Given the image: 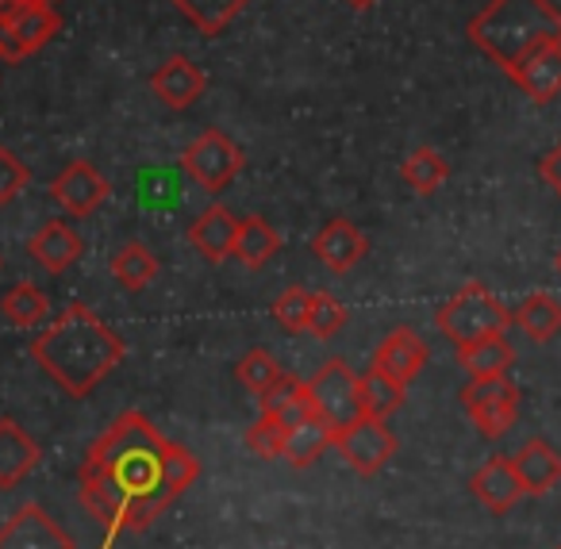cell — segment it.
Segmentation results:
<instances>
[{
    "instance_id": "6da1fadb",
    "label": "cell",
    "mask_w": 561,
    "mask_h": 549,
    "mask_svg": "<svg viewBox=\"0 0 561 549\" xmlns=\"http://www.w3.org/2000/svg\"><path fill=\"white\" fill-rule=\"evenodd\" d=\"M201 477V461L181 442L165 438L142 411L119 415L89 446L78 469L81 503L108 530H147Z\"/></svg>"
},
{
    "instance_id": "7a4b0ae2",
    "label": "cell",
    "mask_w": 561,
    "mask_h": 549,
    "mask_svg": "<svg viewBox=\"0 0 561 549\" xmlns=\"http://www.w3.org/2000/svg\"><path fill=\"white\" fill-rule=\"evenodd\" d=\"M124 339L85 304H70L32 339V357L73 400H85L124 362Z\"/></svg>"
},
{
    "instance_id": "3957f363",
    "label": "cell",
    "mask_w": 561,
    "mask_h": 549,
    "mask_svg": "<svg viewBox=\"0 0 561 549\" xmlns=\"http://www.w3.org/2000/svg\"><path fill=\"white\" fill-rule=\"evenodd\" d=\"M469 43L512 73L542 43H561V12L550 0H489L469 20Z\"/></svg>"
},
{
    "instance_id": "277c9868",
    "label": "cell",
    "mask_w": 561,
    "mask_h": 549,
    "mask_svg": "<svg viewBox=\"0 0 561 549\" xmlns=\"http://www.w3.org/2000/svg\"><path fill=\"white\" fill-rule=\"evenodd\" d=\"M435 323L454 346H466V342L489 339V334H504L512 327V311L481 281H469L435 311Z\"/></svg>"
},
{
    "instance_id": "5b68a950",
    "label": "cell",
    "mask_w": 561,
    "mask_h": 549,
    "mask_svg": "<svg viewBox=\"0 0 561 549\" xmlns=\"http://www.w3.org/2000/svg\"><path fill=\"white\" fill-rule=\"evenodd\" d=\"M185 173L204 188L208 196H219L247 165V155L227 139L224 131H201L185 150H181Z\"/></svg>"
},
{
    "instance_id": "8992f818",
    "label": "cell",
    "mask_w": 561,
    "mask_h": 549,
    "mask_svg": "<svg viewBox=\"0 0 561 549\" xmlns=\"http://www.w3.org/2000/svg\"><path fill=\"white\" fill-rule=\"evenodd\" d=\"M335 449L358 477H377L397 454V434L389 431V419L358 415L335 431Z\"/></svg>"
},
{
    "instance_id": "52a82bcc",
    "label": "cell",
    "mask_w": 561,
    "mask_h": 549,
    "mask_svg": "<svg viewBox=\"0 0 561 549\" xmlns=\"http://www.w3.org/2000/svg\"><path fill=\"white\" fill-rule=\"evenodd\" d=\"M461 408L473 419L481 438H504L515 426V419H519V388L507 377L469 380L461 388Z\"/></svg>"
},
{
    "instance_id": "ba28073f",
    "label": "cell",
    "mask_w": 561,
    "mask_h": 549,
    "mask_svg": "<svg viewBox=\"0 0 561 549\" xmlns=\"http://www.w3.org/2000/svg\"><path fill=\"white\" fill-rule=\"evenodd\" d=\"M308 385V403H312L316 415H323L328 423H335V431L343 423L362 415V403H358V373L335 357V362H323L312 377L305 380Z\"/></svg>"
},
{
    "instance_id": "9c48e42d",
    "label": "cell",
    "mask_w": 561,
    "mask_h": 549,
    "mask_svg": "<svg viewBox=\"0 0 561 549\" xmlns=\"http://www.w3.org/2000/svg\"><path fill=\"white\" fill-rule=\"evenodd\" d=\"M112 185L93 162H70L55 181H50V201L70 216H93L104 201H108Z\"/></svg>"
},
{
    "instance_id": "30bf717a",
    "label": "cell",
    "mask_w": 561,
    "mask_h": 549,
    "mask_svg": "<svg viewBox=\"0 0 561 549\" xmlns=\"http://www.w3.org/2000/svg\"><path fill=\"white\" fill-rule=\"evenodd\" d=\"M0 549H78L70 530L55 523L39 503L20 507L9 523L0 526Z\"/></svg>"
},
{
    "instance_id": "8fae6325",
    "label": "cell",
    "mask_w": 561,
    "mask_h": 549,
    "mask_svg": "<svg viewBox=\"0 0 561 549\" xmlns=\"http://www.w3.org/2000/svg\"><path fill=\"white\" fill-rule=\"evenodd\" d=\"M469 492H473L477 500H481L484 507L492 511V515H507V511H512L515 503L527 495V488H523V480H519V472H515L512 457L492 454L489 461H484L481 469L469 477Z\"/></svg>"
},
{
    "instance_id": "7c38bea8",
    "label": "cell",
    "mask_w": 561,
    "mask_h": 549,
    "mask_svg": "<svg viewBox=\"0 0 561 549\" xmlns=\"http://www.w3.org/2000/svg\"><path fill=\"white\" fill-rule=\"evenodd\" d=\"M204 89H208V81H204L201 66L188 62L185 55L165 58V62L150 73V93H154L158 101H162L165 108H173V112L193 108V104L204 96Z\"/></svg>"
},
{
    "instance_id": "4fadbf2b",
    "label": "cell",
    "mask_w": 561,
    "mask_h": 549,
    "mask_svg": "<svg viewBox=\"0 0 561 549\" xmlns=\"http://www.w3.org/2000/svg\"><path fill=\"white\" fill-rule=\"evenodd\" d=\"M239 224H242V219L234 216L231 208H224V204H211V208H204L201 216L193 219V227H188V242H193L196 254H201L204 262L219 265V262H227V258H234Z\"/></svg>"
},
{
    "instance_id": "5bb4252c",
    "label": "cell",
    "mask_w": 561,
    "mask_h": 549,
    "mask_svg": "<svg viewBox=\"0 0 561 549\" xmlns=\"http://www.w3.org/2000/svg\"><path fill=\"white\" fill-rule=\"evenodd\" d=\"M507 78L523 89L535 104H550L561 96V43H542L530 50Z\"/></svg>"
},
{
    "instance_id": "9a60e30c",
    "label": "cell",
    "mask_w": 561,
    "mask_h": 549,
    "mask_svg": "<svg viewBox=\"0 0 561 549\" xmlns=\"http://www.w3.org/2000/svg\"><path fill=\"white\" fill-rule=\"evenodd\" d=\"M423 365H427V342H423L412 327H397V331H389L374 354V369L389 373V377L404 388L420 377Z\"/></svg>"
},
{
    "instance_id": "2e32d148",
    "label": "cell",
    "mask_w": 561,
    "mask_h": 549,
    "mask_svg": "<svg viewBox=\"0 0 561 549\" xmlns=\"http://www.w3.org/2000/svg\"><path fill=\"white\" fill-rule=\"evenodd\" d=\"M369 239L351 224V219H328L320 235L312 239V254L328 265L331 273H351L366 258Z\"/></svg>"
},
{
    "instance_id": "e0dca14e",
    "label": "cell",
    "mask_w": 561,
    "mask_h": 549,
    "mask_svg": "<svg viewBox=\"0 0 561 549\" xmlns=\"http://www.w3.org/2000/svg\"><path fill=\"white\" fill-rule=\"evenodd\" d=\"M43 461V449L16 419H0V488L9 492V488L24 484L27 477L35 472V465Z\"/></svg>"
},
{
    "instance_id": "ac0fdd59",
    "label": "cell",
    "mask_w": 561,
    "mask_h": 549,
    "mask_svg": "<svg viewBox=\"0 0 561 549\" xmlns=\"http://www.w3.org/2000/svg\"><path fill=\"white\" fill-rule=\"evenodd\" d=\"M81 250H85V242H81V235L66 219H47L32 235V242H27V254L47 273H66L81 258Z\"/></svg>"
},
{
    "instance_id": "d6986e66",
    "label": "cell",
    "mask_w": 561,
    "mask_h": 549,
    "mask_svg": "<svg viewBox=\"0 0 561 549\" xmlns=\"http://www.w3.org/2000/svg\"><path fill=\"white\" fill-rule=\"evenodd\" d=\"M515 472H519L527 495H546L561 480V454L546 438H527L519 454L512 457Z\"/></svg>"
},
{
    "instance_id": "ffe728a7",
    "label": "cell",
    "mask_w": 561,
    "mask_h": 549,
    "mask_svg": "<svg viewBox=\"0 0 561 549\" xmlns=\"http://www.w3.org/2000/svg\"><path fill=\"white\" fill-rule=\"evenodd\" d=\"M335 446V423H328L323 415H305L300 423L289 426V434H285V461L293 465V469H308V465L320 461L328 449Z\"/></svg>"
},
{
    "instance_id": "44dd1931",
    "label": "cell",
    "mask_w": 561,
    "mask_h": 549,
    "mask_svg": "<svg viewBox=\"0 0 561 549\" xmlns=\"http://www.w3.org/2000/svg\"><path fill=\"white\" fill-rule=\"evenodd\" d=\"M12 24V32H16V43L24 47V55H35V50H43L50 39L58 35V27H62V16L55 12V4L50 0H32V4H20L12 16H4Z\"/></svg>"
},
{
    "instance_id": "7402d4cb",
    "label": "cell",
    "mask_w": 561,
    "mask_h": 549,
    "mask_svg": "<svg viewBox=\"0 0 561 549\" xmlns=\"http://www.w3.org/2000/svg\"><path fill=\"white\" fill-rule=\"evenodd\" d=\"M515 362V350L504 334H489V339H477L458 346V365L469 373V380H489V377H507Z\"/></svg>"
},
{
    "instance_id": "603a6c76",
    "label": "cell",
    "mask_w": 561,
    "mask_h": 549,
    "mask_svg": "<svg viewBox=\"0 0 561 549\" xmlns=\"http://www.w3.org/2000/svg\"><path fill=\"white\" fill-rule=\"evenodd\" d=\"M512 323L519 327L527 339L535 342H550L561 334V300L550 293H535L512 311Z\"/></svg>"
},
{
    "instance_id": "cb8c5ba5",
    "label": "cell",
    "mask_w": 561,
    "mask_h": 549,
    "mask_svg": "<svg viewBox=\"0 0 561 549\" xmlns=\"http://www.w3.org/2000/svg\"><path fill=\"white\" fill-rule=\"evenodd\" d=\"M257 403H262V411H270V415L285 419V426H293V423H300L305 415H312V403H308V385L300 377H293V373H280V377L273 380L262 396H257Z\"/></svg>"
},
{
    "instance_id": "d4e9b609",
    "label": "cell",
    "mask_w": 561,
    "mask_h": 549,
    "mask_svg": "<svg viewBox=\"0 0 561 549\" xmlns=\"http://www.w3.org/2000/svg\"><path fill=\"white\" fill-rule=\"evenodd\" d=\"M358 403H362V415L389 419L404 408V385H397L389 373H381V369L369 365V369L358 377Z\"/></svg>"
},
{
    "instance_id": "484cf974",
    "label": "cell",
    "mask_w": 561,
    "mask_h": 549,
    "mask_svg": "<svg viewBox=\"0 0 561 549\" xmlns=\"http://www.w3.org/2000/svg\"><path fill=\"white\" fill-rule=\"evenodd\" d=\"M112 277H116L119 288H127V293H142V288L154 285L158 277V258L150 254L142 242H124V247L112 254L108 262Z\"/></svg>"
},
{
    "instance_id": "4316f807",
    "label": "cell",
    "mask_w": 561,
    "mask_h": 549,
    "mask_svg": "<svg viewBox=\"0 0 561 549\" xmlns=\"http://www.w3.org/2000/svg\"><path fill=\"white\" fill-rule=\"evenodd\" d=\"M0 311H4V319H9L12 327H20V331H32V327L47 323L50 300H47V293H43L39 285H32V281H20V285H12L9 293H4Z\"/></svg>"
},
{
    "instance_id": "83f0119b",
    "label": "cell",
    "mask_w": 561,
    "mask_h": 549,
    "mask_svg": "<svg viewBox=\"0 0 561 549\" xmlns=\"http://www.w3.org/2000/svg\"><path fill=\"white\" fill-rule=\"evenodd\" d=\"M170 4L196 27V32L211 39V35L231 27V20L247 9L250 0H170Z\"/></svg>"
},
{
    "instance_id": "f1b7e54d",
    "label": "cell",
    "mask_w": 561,
    "mask_h": 549,
    "mask_svg": "<svg viewBox=\"0 0 561 549\" xmlns=\"http://www.w3.org/2000/svg\"><path fill=\"white\" fill-rule=\"evenodd\" d=\"M400 178H404V185L412 188L415 196H435L438 188L446 185V178H450V165H446V158L438 155V150L420 147L404 158Z\"/></svg>"
},
{
    "instance_id": "f546056e",
    "label": "cell",
    "mask_w": 561,
    "mask_h": 549,
    "mask_svg": "<svg viewBox=\"0 0 561 549\" xmlns=\"http://www.w3.org/2000/svg\"><path fill=\"white\" fill-rule=\"evenodd\" d=\"M280 250V235L265 224L262 216H250L239 224V242H234V258H239L247 270H262L273 262V254Z\"/></svg>"
},
{
    "instance_id": "4dcf8cb0",
    "label": "cell",
    "mask_w": 561,
    "mask_h": 549,
    "mask_svg": "<svg viewBox=\"0 0 561 549\" xmlns=\"http://www.w3.org/2000/svg\"><path fill=\"white\" fill-rule=\"evenodd\" d=\"M280 373H285V369L277 365V357H273L270 350H262V346H254L250 354H242L239 365H234V377H239V385L250 388V392H257V396H262L265 388L280 377Z\"/></svg>"
},
{
    "instance_id": "1f68e13d",
    "label": "cell",
    "mask_w": 561,
    "mask_h": 549,
    "mask_svg": "<svg viewBox=\"0 0 561 549\" xmlns=\"http://www.w3.org/2000/svg\"><path fill=\"white\" fill-rule=\"evenodd\" d=\"M285 434H289V426H285V419L280 415H270V411H262V419H257L254 426L247 431V449L257 457H285Z\"/></svg>"
},
{
    "instance_id": "d6a6232c",
    "label": "cell",
    "mask_w": 561,
    "mask_h": 549,
    "mask_svg": "<svg viewBox=\"0 0 561 549\" xmlns=\"http://www.w3.org/2000/svg\"><path fill=\"white\" fill-rule=\"evenodd\" d=\"M273 319L293 334L308 331V319H312V293L300 285L285 288V293L273 300Z\"/></svg>"
},
{
    "instance_id": "836d02e7",
    "label": "cell",
    "mask_w": 561,
    "mask_h": 549,
    "mask_svg": "<svg viewBox=\"0 0 561 549\" xmlns=\"http://www.w3.org/2000/svg\"><path fill=\"white\" fill-rule=\"evenodd\" d=\"M351 311H346L343 300H335L331 293H312V319H308V331L316 339H335L339 331L346 327Z\"/></svg>"
},
{
    "instance_id": "e575fe53",
    "label": "cell",
    "mask_w": 561,
    "mask_h": 549,
    "mask_svg": "<svg viewBox=\"0 0 561 549\" xmlns=\"http://www.w3.org/2000/svg\"><path fill=\"white\" fill-rule=\"evenodd\" d=\"M27 185H32V170L9 147H0V208L16 201Z\"/></svg>"
},
{
    "instance_id": "d590c367",
    "label": "cell",
    "mask_w": 561,
    "mask_h": 549,
    "mask_svg": "<svg viewBox=\"0 0 561 549\" xmlns=\"http://www.w3.org/2000/svg\"><path fill=\"white\" fill-rule=\"evenodd\" d=\"M538 173H542V181L553 188V193H561V147H553L550 155H542V162H538Z\"/></svg>"
},
{
    "instance_id": "8d00e7d4",
    "label": "cell",
    "mask_w": 561,
    "mask_h": 549,
    "mask_svg": "<svg viewBox=\"0 0 561 549\" xmlns=\"http://www.w3.org/2000/svg\"><path fill=\"white\" fill-rule=\"evenodd\" d=\"M351 9H369V4H377V0H346Z\"/></svg>"
},
{
    "instance_id": "74e56055",
    "label": "cell",
    "mask_w": 561,
    "mask_h": 549,
    "mask_svg": "<svg viewBox=\"0 0 561 549\" xmlns=\"http://www.w3.org/2000/svg\"><path fill=\"white\" fill-rule=\"evenodd\" d=\"M16 4H32V0H16Z\"/></svg>"
},
{
    "instance_id": "f35d334b",
    "label": "cell",
    "mask_w": 561,
    "mask_h": 549,
    "mask_svg": "<svg viewBox=\"0 0 561 549\" xmlns=\"http://www.w3.org/2000/svg\"><path fill=\"white\" fill-rule=\"evenodd\" d=\"M558 273H561V254H558Z\"/></svg>"
},
{
    "instance_id": "ab89813d",
    "label": "cell",
    "mask_w": 561,
    "mask_h": 549,
    "mask_svg": "<svg viewBox=\"0 0 561 549\" xmlns=\"http://www.w3.org/2000/svg\"><path fill=\"white\" fill-rule=\"evenodd\" d=\"M0 265H4V262H0Z\"/></svg>"
}]
</instances>
